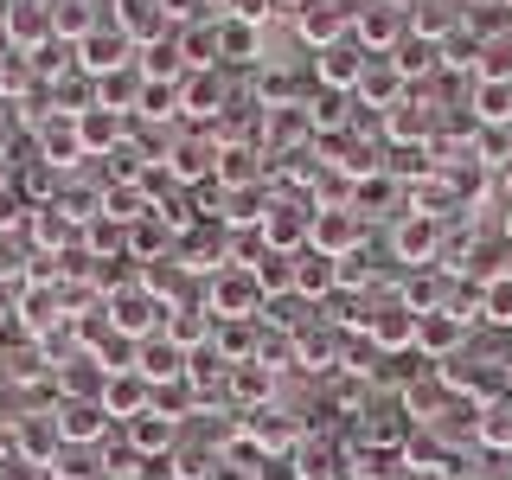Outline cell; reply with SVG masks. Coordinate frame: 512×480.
<instances>
[{
  "label": "cell",
  "mask_w": 512,
  "mask_h": 480,
  "mask_svg": "<svg viewBox=\"0 0 512 480\" xmlns=\"http://www.w3.org/2000/svg\"><path fill=\"white\" fill-rule=\"evenodd\" d=\"M205 308H212V320H256L269 308L263 288H256L250 263H224L212 282H205Z\"/></svg>",
  "instance_id": "cell-1"
},
{
  "label": "cell",
  "mask_w": 512,
  "mask_h": 480,
  "mask_svg": "<svg viewBox=\"0 0 512 480\" xmlns=\"http://www.w3.org/2000/svg\"><path fill=\"white\" fill-rule=\"evenodd\" d=\"M410 32V13L397 7V0H372V7H352V45H359L365 58H391L397 45H404Z\"/></svg>",
  "instance_id": "cell-2"
},
{
  "label": "cell",
  "mask_w": 512,
  "mask_h": 480,
  "mask_svg": "<svg viewBox=\"0 0 512 480\" xmlns=\"http://www.w3.org/2000/svg\"><path fill=\"white\" fill-rule=\"evenodd\" d=\"M103 320H109V327H116L122 333V340H154V333H160V320H167V301H160V295H148V288H116V295H109V308H103Z\"/></svg>",
  "instance_id": "cell-3"
},
{
  "label": "cell",
  "mask_w": 512,
  "mask_h": 480,
  "mask_svg": "<svg viewBox=\"0 0 512 480\" xmlns=\"http://www.w3.org/2000/svg\"><path fill=\"white\" fill-rule=\"evenodd\" d=\"M128 64H135V39H128L122 26H96L84 45H77V71L90 77V84H103V77H116V71H128Z\"/></svg>",
  "instance_id": "cell-4"
},
{
  "label": "cell",
  "mask_w": 512,
  "mask_h": 480,
  "mask_svg": "<svg viewBox=\"0 0 512 480\" xmlns=\"http://www.w3.org/2000/svg\"><path fill=\"white\" fill-rule=\"evenodd\" d=\"M256 237H263V250L295 256V250H308V237H314V212H308V205H295V199H269Z\"/></svg>",
  "instance_id": "cell-5"
},
{
  "label": "cell",
  "mask_w": 512,
  "mask_h": 480,
  "mask_svg": "<svg viewBox=\"0 0 512 480\" xmlns=\"http://www.w3.org/2000/svg\"><path fill=\"white\" fill-rule=\"evenodd\" d=\"M13 455H20L26 468H52V461L64 455V429H58V416H45V410L13 416Z\"/></svg>",
  "instance_id": "cell-6"
},
{
  "label": "cell",
  "mask_w": 512,
  "mask_h": 480,
  "mask_svg": "<svg viewBox=\"0 0 512 480\" xmlns=\"http://www.w3.org/2000/svg\"><path fill=\"white\" fill-rule=\"evenodd\" d=\"M359 237H365V218L352 212V205H320L314 212V237H308V250H320V256H352L359 250Z\"/></svg>",
  "instance_id": "cell-7"
},
{
  "label": "cell",
  "mask_w": 512,
  "mask_h": 480,
  "mask_svg": "<svg viewBox=\"0 0 512 480\" xmlns=\"http://www.w3.org/2000/svg\"><path fill=\"white\" fill-rule=\"evenodd\" d=\"M295 32L314 45V52H327V45L352 39V7L346 0H308V7L295 13Z\"/></svg>",
  "instance_id": "cell-8"
},
{
  "label": "cell",
  "mask_w": 512,
  "mask_h": 480,
  "mask_svg": "<svg viewBox=\"0 0 512 480\" xmlns=\"http://www.w3.org/2000/svg\"><path fill=\"white\" fill-rule=\"evenodd\" d=\"M391 250H397V263H410V269L436 263V256H442V218L404 212V218H397V231H391Z\"/></svg>",
  "instance_id": "cell-9"
},
{
  "label": "cell",
  "mask_w": 512,
  "mask_h": 480,
  "mask_svg": "<svg viewBox=\"0 0 512 480\" xmlns=\"http://www.w3.org/2000/svg\"><path fill=\"white\" fill-rule=\"evenodd\" d=\"M359 333L378 352H404V346H416V314L404 308V301H384V308H365L359 314Z\"/></svg>",
  "instance_id": "cell-10"
},
{
  "label": "cell",
  "mask_w": 512,
  "mask_h": 480,
  "mask_svg": "<svg viewBox=\"0 0 512 480\" xmlns=\"http://www.w3.org/2000/svg\"><path fill=\"white\" fill-rule=\"evenodd\" d=\"M32 135H39V160L58 173V180L77 167V160H84V141H77V116H58V109H52V116L32 128Z\"/></svg>",
  "instance_id": "cell-11"
},
{
  "label": "cell",
  "mask_w": 512,
  "mask_h": 480,
  "mask_svg": "<svg viewBox=\"0 0 512 480\" xmlns=\"http://www.w3.org/2000/svg\"><path fill=\"white\" fill-rule=\"evenodd\" d=\"M0 32H7L13 58H32V52H45V45H52V13H45V0H20V7L0 20Z\"/></svg>",
  "instance_id": "cell-12"
},
{
  "label": "cell",
  "mask_w": 512,
  "mask_h": 480,
  "mask_svg": "<svg viewBox=\"0 0 512 480\" xmlns=\"http://www.w3.org/2000/svg\"><path fill=\"white\" fill-rule=\"evenodd\" d=\"M237 429H244V436L256 442V455H295L301 436H308V429H301V423H288L282 410H250Z\"/></svg>",
  "instance_id": "cell-13"
},
{
  "label": "cell",
  "mask_w": 512,
  "mask_h": 480,
  "mask_svg": "<svg viewBox=\"0 0 512 480\" xmlns=\"http://www.w3.org/2000/svg\"><path fill=\"white\" fill-rule=\"evenodd\" d=\"M96 404L109 410V423H135L141 410H154V384L141 378V372H109V384H103Z\"/></svg>",
  "instance_id": "cell-14"
},
{
  "label": "cell",
  "mask_w": 512,
  "mask_h": 480,
  "mask_svg": "<svg viewBox=\"0 0 512 480\" xmlns=\"http://www.w3.org/2000/svg\"><path fill=\"white\" fill-rule=\"evenodd\" d=\"M352 96H359L365 109H397V103H404V71H397V58H365Z\"/></svg>",
  "instance_id": "cell-15"
},
{
  "label": "cell",
  "mask_w": 512,
  "mask_h": 480,
  "mask_svg": "<svg viewBox=\"0 0 512 480\" xmlns=\"http://www.w3.org/2000/svg\"><path fill=\"white\" fill-rule=\"evenodd\" d=\"M160 333H167V340H173V346H180L186 359H192V352H205V346H212L218 320H212V308H205V301H199V308H180V301H173L167 320H160Z\"/></svg>",
  "instance_id": "cell-16"
},
{
  "label": "cell",
  "mask_w": 512,
  "mask_h": 480,
  "mask_svg": "<svg viewBox=\"0 0 512 480\" xmlns=\"http://www.w3.org/2000/svg\"><path fill=\"white\" fill-rule=\"evenodd\" d=\"M461 340H468V320L448 314V308H436V314L416 320V352H423V359H455Z\"/></svg>",
  "instance_id": "cell-17"
},
{
  "label": "cell",
  "mask_w": 512,
  "mask_h": 480,
  "mask_svg": "<svg viewBox=\"0 0 512 480\" xmlns=\"http://www.w3.org/2000/svg\"><path fill=\"white\" fill-rule=\"evenodd\" d=\"M135 372L148 378L154 391H160V384H180V378H186V352L173 346L167 333H154V340H141V346H135Z\"/></svg>",
  "instance_id": "cell-18"
},
{
  "label": "cell",
  "mask_w": 512,
  "mask_h": 480,
  "mask_svg": "<svg viewBox=\"0 0 512 480\" xmlns=\"http://www.w3.org/2000/svg\"><path fill=\"white\" fill-rule=\"evenodd\" d=\"M173 423H180V416L141 410L135 423H122V436H128V448H135L141 461H167V455H173Z\"/></svg>",
  "instance_id": "cell-19"
},
{
  "label": "cell",
  "mask_w": 512,
  "mask_h": 480,
  "mask_svg": "<svg viewBox=\"0 0 512 480\" xmlns=\"http://www.w3.org/2000/svg\"><path fill=\"white\" fill-rule=\"evenodd\" d=\"M167 173H173V186H192V180H205V173H218V141L212 135L173 141V148H167Z\"/></svg>",
  "instance_id": "cell-20"
},
{
  "label": "cell",
  "mask_w": 512,
  "mask_h": 480,
  "mask_svg": "<svg viewBox=\"0 0 512 480\" xmlns=\"http://www.w3.org/2000/svg\"><path fill=\"white\" fill-rule=\"evenodd\" d=\"M52 416H58L64 442H103V436H109V410L96 404V397H64Z\"/></svg>",
  "instance_id": "cell-21"
},
{
  "label": "cell",
  "mask_w": 512,
  "mask_h": 480,
  "mask_svg": "<svg viewBox=\"0 0 512 480\" xmlns=\"http://www.w3.org/2000/svg\"><path fill=\"white\" fill-rule=\"evenodd\" d=\"M122 135H128V116H116V109H84V116H77V141H84V154H116L122 148Z\"/></svg>",
  "instance_id": "cell-22"
},
{
  "label": "cell",
  "mask_w": 512,
  "mask_h": 480,
  "mask_svg": "<svg viewBox=\"0 0 512 480\" xmlns=\"http://www.w3.org/2000/svg\"><path fill=\"white\" fill-rule=\"evenodd\" d=\"M359 71H365V52L352 39H340V45H327V52L314 58V77L327 90H340V96H352V84H359Z\"/></svg>",
  "instance_id": "cell-23"
},
{
  "label": "cell",
  "mask_w": 512,
  "mask_h": 480,
  "mask_svg": "<svg viewBox=\"0 0 512 480\" xmlns=\"http://www.w3.org/2000/svg\"><path fill=\"white\" fill-rule=\"evenodd\" d=\"M468 103H474V128H506L512 122V77H474Z\"/></svg>",
  "instance_id": "cell-24"
},
{
  "label": "cell",
  "mask_w": 512,
  "mask_h": 480,
  "mask_svg": "<svg viewBox=\"0 0 512 480\" xmlns=\"http://www.w3.org/2000/svg\"><path fill=\"white\" fill-rule=\"evenodd\" d=\"M116 26H122L135 45H160V39L173 32V26H167V0H122Z\"/></svg>",
  "instance_id": "cell-25"
},
{
  "label": "cell",
  "mask_w": 512,
  "mask_h": 480,
  "mask_svg": "<svg viewBox=\"0 0 512 480\" xmlns=\"http://www.w3.org/2000/svg\"><path fill=\"white\" fill-rule=\"evenodd\" d=\"M45 13H52V39H64V45H84L103 26L96 0H45Z\"/></svg>",
  "instance_id": "cell-26"
},
{
  "label": "cell",
  "mask_w": 512,
  "mask_h": 480,
  "mask_svg": "<svg viewBox=\"0 0 512 480\" xmlns=\"http://www.w3.org/2000/svg\"><path fill=\"white\" fill-rule=\"evenodd\" d=\"M333 288H340V263L320 250H295V295L301 301H327Z\"/></svg>",
  "instance_id": "cell-27"
},
{
  "label": "cell",
  "mask_w": 512,
  "mask_h": 480,
  "mask_svg": "<svg viewBox=\"0 0 512 480\" xmlns=\"http://www.w3.org/2000/svg\"><path fill=\"white\" fill-rule=\"evenodd\" d=\"M13 314H20V327L26 333H52V320H64V295L52 282H39V288H20V301H13Z\"/></svg>",
  "instance_id": "cell-28"
},
{
  "label": "cell",
  "mask_w": 512,
  "mask_h": 480,
  "mask_svg": "<svg viewBox=\"0 0 512 480\" xmlns=\"http://www.w3.org/2000/svg\"><path fill=\"white\" fill-rule=\"evenodd\" d=\"M224 391L237 397V410H269V397H276V372H269V365H231V384H224Z\"/></svg>",
  "instance_id": "cell-29"
},
{
  "label": "cell",
  "mask_w": 512,
  "mask_h": 480,
  "mask_svg": "<svg viewBox=\"0 0 512 480\" xmlns=\"http://www.w3.org/2000/svg\"><path fill=\"white\" fill-rule=\"evenodd\" d=\"M180 109H186V116H199V122H212L218 109H224V77L218 71H186L180 77Z\"/></svg>",
  "instance_id": "cell-30"
},
{
  "label": "cell",
  "mask_w": 512,
  "mask_h": 480,
  "mask_svg": "<svg viewBox=\"0 0 512 480\" xmlns=\"http://www.w3.org/2000/svg\"><path fill=\"white\" fill-rule=\"evenodd\" d=\"M295 480H340V461H346V448L340 442H314V436H301L295 455Z\"/></svg>",
  "instance_id": "cell-31"
},
{
  "label": "cell",
  "mask_w": 512,
  "mask_h": 480,
  "mask_svg": "<svg viewBox=\"0 0 512 480\" xmlns=\"http://www.w3.org/2000/svg\"><path fill=\"white\" fill-rule=\"evenodd\" d=\"M429 128H436V116H429V103L416 109L410 96L397 109H384V135L391 141H404V148H429Z\"/></svg>",
  "instance_id": "cell-32"
},
{
  "label": "cell",
  "mask_w": 512,
  "mask_h": 480,
  "mask_svg": "<svg viewBox=\"0 0 512 480\" xmlns=\"http://www.w3.org/2000/svg\"><path fill=\"white\" fill-rule=\"evenodd\" d=\"M474 442L480 448H512V397L474 404Z\"/></svg>",
  "instance_id": "cell-33"
},
{
  "label": "cell",
  "mask_w": 512,
  "mask_h": 480,
  "mask_svg": "<svg viewBox=\"0 0 512 480\" xmlns=\"http://www.w3.org/2000/svg\"><path fill=\"white\" fill-rule=\"evenodd\" d=\"M250 276H256V288H263V301H269V295H295V256H282V250H256Z\"/></svg>",
  "instance_id": "cell-34"
},
{
  "label": "cell",
  "mask_w": 512,
  "mask_h": 480,
  "mask_svg": "<svg viewBox=\"0 0 512 480\" xmlns=\"http://www.w3.org/2000/svg\"><path fill=\"white\" fill-rule=\"evenodd\" d=\"M256 52H263V26L256 20H218V58L250 64Z\"/></svg>",
  "instance_id": "cell-35"
},
{
  "label": "cell",
  "mask_w": 512,
  "mask_h": 480,
  "mask_svg": "<svg viewBox=\"0 0 512 480\" xmlns=\"http://www.w3.org/2000/svg\"><path fill=\"white\" fill-rule=\"evenodd\" d=\"M263 212H269V186L256 180V186H237V192H224V231H231V224H263Z\"/></svg>",
  "instance_id": "cell-36"
},
{
  "label": "cell",
  "mask_w": 512,
  "mask_h": 480,
  "mask_svg": "<svg viewBox=\"0 0 512 480\" xmlns=\"http://www.w3.org/2000/svg\"><path fill=\"white\" fill-rule=\"evenodd\" d=\"M71 237H77V224L64 218L58 205H32V244H39V250H58V256H64V244H71Z\"/></svg>",
  "instance_id": "cell-37"
},
{
  "label": "cell",
  "mask_w": 512,
  "mask_h": 480,
  "mask_svg": "<svg viewBox=\"0 0 512 480\" xmlns=\"http://www.w3.org/2000/svg\"><path fill=\"white\" fill-rule=\"evenodd\" d=\"M154 205H148V192L141 186H109L103 192V218H116V224H141Z\"/></svg>",
  "instance_id": "cell-38"
},
{
  "label": "cell",
  "mask_w": 512,
  "mask_h": 480,
  "mask_svg": "<svg viewBox=\"0 0 512 480\" xmlns=\"http://www.w3.org/2000/svg\"><path fill=\"white\" fill-rule=\"evenodd\" d=\"M480 320H493V327H512V269H500L493 282H480Z\"/></svg>",
  "instance_id": "cell-39"
},
{
  "label": "cell",
  "mask_w": 512,
  "mask_h": 480,
  "mask_svg": "<svg viewBox=\"0 0 512 480\" xmlns=\"http://www.w3.org/2000/svg\"><path fill=\"white\" fill-rule=\"evenodd\" d=\"M135 116L141 122H173V116H180V84H141Z\"/></svg>",
  "instance_id": "cell-40"
},
{
  "label": "cell",
  "mask_w": 512,
  "mask_h": 480,
  "mask_svg": "<svg viewBox=\"0 0 512 480\" xmlns=\"http://www.w3.org/2000/svg\"><path fill=\"white\" fill-rule=\"evenodd\" d=\"M308 122H314V135H340V128H346V96L340 90H327V96H314V103H308Z\"/></svg>",
  "instance_id": "cell-41"
},
{
  "label": "cell",
  "mask_w": 512,
  "mask_h": 480,
  "mask_svg": "<svg viewBox=\"0 0 512 480\" xmlns=\"http://www.w3.org/2000/svg\"><path fill=\"white\" fill-rule=\"evenodd\" d=\"M391 58H397V71H404V84H410V77H416V71H423V77H429V71H436V58H442V45H429V39H404V45H397V52H391Z\"/></svg>",
  "instance_id": "cell-42"
},
{
  "label": "cell",
  "mask_w": 512,
  "mask_h": 480,
  "mask_svg": "<svg viewBox=\"0 0 512 480\" xmlns=\"http://www.w3.org/2000/svg\"><path fill=\"white\" fill-rule=\"evenodd\" d=\"M256 365H269V372H288V365H301L295 333H263V340H256Z\"/></svg>",
  "instance_id": "cell-43"
},
{
  "label": "cell",
  "mask_w": 512,
  "mask_h": 480,
  "mask_svg": "<svg viewBox=\"0 0 512 480\" xmlns=\"http://www.w3.org/2000/svg\"><path fill=\"white\" fill-rule=\"evenodd\" d=\"M84 244H90V256H109V250H128V237H122L116 218H90L84 224Z\"/></svg>",
  "instance_id": "cell-44"
},
{
  "label": "cell",
  "mask_w": 512,
  "mask_h": 480,
  "mask_svg": "<svg viewBox=\"0 0 512 480\" xmlns=\"http://www.w3.org/2000/svg\"><path fill=\"white\" fill-rule=\"evenodd\" d=\"M167 237H173V231H167V224H160V218L148 212V218L135 224V237H128V256H154L160 244H167Z\"/></svg>",
  "instance_id": "cell-45"
},
{
  "label": "cell",
  "mask_w": 512,
  "mask_h": 480,
  "mask_svg": "<svg viewBox=\"0 0 512 480\" xmlns=\"http://www.w3.org/2000/svg\"><path fill=\"white\" fill-rule=\"evenodd\" d=\"M372 276H378V269L365 263V250H352V256H340V288H346V295H359V288L372 282Z\"/></svg>",
  "instance_id": "cell-46"
},
{
  "label": "cell",
  "mask_w": 512,
  "mask_h": 480,
  "mask_svg": "<svg viewBox=\"0 0 512 480\" xmlns=\"http://www.w3.org/2000/svg\"><path fill=\"white\" fill-rule=\"evenodd\" d=\"M7 224H32V212H26V199H20V192H0V231H7Z\"/></svg>",
  "instance_id": "cell-47"
},
{
  "label": "cell",
  "mask_w": 512,
  "mask_h": 480,
  "mask_svg": "<svg viewBox=\"0 0 512 480\" xmlns=\"http://www.w3.org/2000/svg\"><path fill=\"white\" fill-rule=\"evenodd\" d=\"M256 480H295V461H288V455H269L263 468H256Z\"/></svg>",
  "instance_id": "cell-48"
},
{
  "label": "cell",
  "mask_w": 512,
  "mask_h": 480,
  "mask_svg": "<svg viewBox=\"0 0 512 480\" xmlns=\"http://www.w3.org/2000/svg\"><path fill=\"white\" fill-rule=\"evenodd\" d=\"M13 461V423H0V468Z\"/></svg>",
  "instance_id": "cell-49"
},
{
  "label": "cell",
  "mask_w": 512,
  "mask_h": 480,
  "mask_svg": "<svg viewBox=\"0 0 512 480\" xmlns=\"http://www.w3.org/2000/svg\"><path fill=\"white\" fill-rule=\"evenodd\" d=\"M7 128H13V109H7V103H0V135H7Z\"/></svg>",
  "instance_id": "cell-50"
},
{
  "label": "cell",
  "mask_w": 512,
  "mask_h": 480,
  "mask_svg": "<svg viewBox=\"0 0 512 480\" xmlns=\"http://www.w3.org/2000/svg\"><path fill=\"white\" fill-rule=\"evenodd\" d=\"M276 7H288V13H301V7H308V0H276Z\"/></svg>",
  "instance_id": "cell-51"
},
{
  "label": "cell",
  "mask_w": 512,
  "mask_h": 480,
  "mask_svg": "<svg viewBox=\"0 0 512 480\" xmlns=\"http://www.w3.org/2000/svg\"><path fill=\"white\" fill-rule=\"evenodd\" d=\"M13 7H20V0H0V20H7V13H13Z\"/></svg>",
  "instance_id": "cell-52"
},
{
  "label": "cell",
  "mask_w": 512,
  "mask_h": 480,
  "mask_svg": "<svg viewBox=\"0 0 512 480\" xmlns=\"http://www.w3.org/2000/svg\"><path fill=\"white\" fill-rule=\"evenodd\" d=\"M0 384H7V346H0Z\"/></svg>",
  "instance_id": "cell-53"
},
{
  "label": "cell",
  "mask_w": 512,
  "mask_h": 480,
  "mask_svg": "<svg viewBox=\"0 0 512 480\" xmlns=\"http://www.w3.org/2000/svg\"><path fill=\"white\" fill-rule=\"evenodd\" d=\"M500 7H506V13H512V0H500Z\"/></svg>",
  "instance_id": "cell-54"
},
{
  "label": "cell",
  "mask_w": 512,
  "mask_h": 480,
  "mask_svg": "<svg viewBox=\"0 0 512 480\" xmlns=\"http://www.w3.org/2000/svg\"><path fill=\"white\" fill-rule=\"evenodd\" d=\"M135 480H141V474H135Z\"/></svg>",
  "instance_id": "cell-55"
}]
</instances>
